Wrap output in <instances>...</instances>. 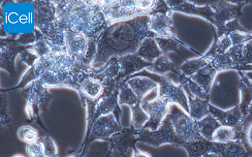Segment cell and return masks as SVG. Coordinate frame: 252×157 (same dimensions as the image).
<instances>
[{
  "label": "cell",
  "mask_w": 252,
  "mask_h": 157,
  "mask_svg": "<svg viewBox=\"0 0 252 157\" xmlns=\"http://www.w3.org/2000/svg\"><path fill=\"white\" fill-rule=\"evenodd\" d=\"M92 66L70 57L64 51H52L50 54L37 58L20 83L25 88L38 80L49 87H68L79 91L80 84L91 76Z\"/></svg>",
  "instance_id": "cell-1"
},
{
  "label": "cell",
  "mask_w": 252,
  "mask_h": 157,
  "mask_svg": "<svg viewBox=\"0 0 252 157\" xmlns=\"http://www.w3.org/2000/svg\"><path fill=\"white\" fill-rule=\"evenodd\" d=\"M148 22L149 16H141L108 25L96 39L97 53L92 68L95 65L101 67L112 57L136 53L146 38L155 37L149 30Z\"/></svg>",
  "instance_id": "cell-2"
},
{
  "label": "cell",
  "mask_w": 252,
  "mask_h": 157,
  "mask_svg": "<svg viewBox=\"0 0 252 157\" xmlns=\"http://www.w3.org/2000/svg\"><path fill=\"white\" fill-rule=\"evenodd\" d=\"M62 29L71 30L97 39L109 25L95 0H67L53 1Z\"/></svg>",
  "instance_id": "cell-3"
},
{
  "label": "cell",
  "mask_w": 252,
  "mask_h": 157,
  "mask_svg": "<svg viewBox=\"0 0 252 157\" xmlns=\"http://www.w3.org/2000/svg\"><path fill=\"white\" fill-rule=\"evenodd\" d=\"M97 4L107 19L108 24L119 21L130 20L141 16H150L157 13H173L163 1L148 0H99Z\"/></svg>",
  "instance_id": "cell-4"
},
{
  "label": "cell",
  "mask_w": 252,
  "mask_h": 157,
  "mask_svg": "<svg viewBox=\"0 0 252 157\" xmlns=\"http://www.w3.org/2000/svg\"><path fill=\"white\" fill-rule=\"evenodd\" d=\"M34 26L53 51L65 50V31L62 29L53 1H34Z\"/></svg>",
  "instance_id": "cell-5"
},
{
  "label": "cell",
  "mask_w": 252,
  "mask_h": 157,
  "mask_svg": "<svg viewBox=\"0 0 252 157\" xmlns=\"http://www.w3.org/2000/svg\"><path fill=\"white\" fill-rule=\"evenodd\" d=\"M121 85L122 84L115 82L114 84H110V85L104 86V91L102 93V95L95 101L89 100L87 98L81 99L87 112L86 134L89 132L95 120L100 116H103V115H109L114 113L116 115V117L119 118L121 110L118 103V94Z\"/></svg>",
  "instance_id": "cell-6"
},
{
  "label": "cell",
  "mask_w": 252,
  "mask_h": 157,
  "mask_svg": "<svg viewBox=\"0 0 252 157\" xmlns=\"http://www.w3.org/2000/svg\"><path fill=\"white\" fill-rule=\"evenodd\" d=\"M167 117L172 122L179 146L204 140L199 132L197 121L180 106L172 104Z\"/></svg>",
  "instance_id": "cell-7"
},
{
  "label": "cell",
  "mask_w": 252,
  "mask_h": 157,
  "mask_svg": "<svg viewBox=\"0 0 252 157\" xmlns=\"http://www.w3.org/2000/svg\"><path fill=\"white\" fill-rule=\"evenodd\" d=\"M123 128L118 121V118L114 113L109 115H103L95 120L91 126L89 132L86 134L85 141H84L82 147L80 149V153L78 156L83 154V151L86 147L95 142V141H108L112 138L114 134L120 132Z\"/></svg>",
  "instance_id": "cell-8"
},
{
  "label": "cell",
  "mask_w": 252,
  "mask_h": 157,
  "mask_svg": "<svg viewBox=\"0 0 252 157\" xmlns=\"http://www.w3.org/2000/svg\"><path fill=\"white\" fill-rule=\"evenodd\" d=\"M141 76L148 77L152 79L158 85V97L163 98L172 104H178L183 110L188 109V99L186 92L183 87L178 84L173 83L169 78L165 76L151 74L148 71H144Z\"/></svg>",
  "instance_id": "cell-9"
},
{
  "label": "cell",
  "mask_w": 252,
  "mask_h": 157,
  "mask_svg": "<svg viewBox=\"0 0 252 157\" xmlns=\"http://www.w3.org/2000/svg\"><path fill=\"white\" fill-rule=\"evenodd\" d=\"M28 97L25 106V113L28 119H34L38 116V114L44 107V104L50 98V92L47 86L38 80L33 81L27 85Z\"/></svg>",
  "instance_id": "cell-10"
},
{
  "label": "cell",
  "mask_w": 252,
  "mask_h": 157,
  "mask_svg": "<svg viewBox=\"0 0 252 157\" xmlns=\"http://www.w3.org/2000/svg\"><path fill=\"white\" fill-rule=\"evenodd\" d=\"M171 106L172 103L158 96L152 101L143 99L141 101V107L149 115V121L145 125L144 129H149L152 131L158 129L166 115L169 114Z\"/></svg>",
  "instance_id": "cell-11"
},
{
  "label": "cell",
  "mask_w": 252,
  "mask_h": 157,
  "mask_svg": "<svg viewBox=\"0 0 252 157\" xmlns=\"http://www.w3.org/2000/svg\"><path fill=\"white\" fill-rule=\"evenodd\" d=\"M90 39L82 33L71 30H65V52L80 62H86V56Z\"/></svg>",
  "instance_id": "cell-12"
},
{
  "label": "cell",
  "mask_w": 252,
  "mask_h": 157,
  "mask_svg": "<svg viewBox=\"0 0 252 157\" xmlns=\"http://www.w3.org/2000/svg\"><path fill=\"white\" fill-rule=\"evenodd\" d=\"M0 65L1 69L6 70L8 74H15V59L22 52L27 49L26 47L18 44L15 38L2 37L0 41Z\"/></svg>",
  "instance_id": "cell-13"
},
{
  "label": "cell",
  "mask_w": 252,
  "mask_h": 157,
  "mask_svg": "<svg viewBox=\"0 0 252 157\" xmlns=\"http://www.w3.org/2000/svg\"><path fill=\"white\" fill-rule=\"evenodd\" d=\"M118 60L121 71L120 78L117 82L120 84L127 81L134 74H138V72H141L142 70H146L152 64L150 62H147L142 59L136 53L118 57Z\"/></svg>",
  "instance_id": "cell-14"
},
{
  "label": "cell",
  "mask_w": 252,
  "mask_h": 157,
  "mask_svg": "<svg viewBox=\"0 0 252 157\" xmlns=\"http://www.w3.org/2000/svg\"><path fill=\"white\" fill-rule=\"evenodd\" d=\"M136 142V130L132 127L123 128L120 132L114 134L112 138L107 141L108 151L113 153L115 151L119 152L122 156L131 151L134 148V143Z\"/></svg>",
  "instance_id": "cell-15"
},
{
  "label": "cell",
  "mask_w": 252,
  "mask_h": 157,
  "mask_svg": "<svg viewBox=\"0 0 252 157\" xmlns=\"http://www.w3.org/2000/svg\"><path fill=\"white\" fill-rule=\"evenodd\" d=\"M171 15L172 13H157L149 16L148 27L155 37L176 38Z\"/></svg>",
  "instance_id": "cell-16"
},
{
  "label": "cell",
  "mask_w": 252,
  "mask_h": 157,
  "mask_svg": "<svg viewBox=\"0 0 252 157\" xmlns=\"http://www.w3.org/2000/svg\"><path fill=\"white\" fill-rule=\"evenodd\" d=\"M120 64L118 57H112L106 64L98 68H92L91 77L101 81L104 86L117 82L120 78Z\"/></svg>",
  "instance_id": "cell-17"
},
{
  "label": "cell",
  "mask_w": 252,
  "mask_h": 157,
  "mask_svg": "<svg viewBox=\"0 0 252 157\" xmlns=\"http://www.w3.org/2000/svg\"><path fill=\"white\" fill-rule=\"evenodd\" d=\"M209 114H211L220 125H226V126H232L235 128L242 121V112H241L240 108L222 111L215 108L212 104H209Z\"/></svg>",
  "instance_id": "cell-18"
},
{
  "label": "cell",
  "mask_w": 252,
  "mask_h": 157,
  "mask_svg": "<svg viewBox=\"0 0 252 157\" xmlns=\"http://www.w3.org/2000/svg\"><path fill=\"white\" fill-rule=\"evenodd\" d=\"M104 91V84L91 76L87 77L80 84L79 88V95L80 99L87 98L89 100L95 101L97 100Z\"/></svg>",
  "instance_id": "cell-19"
},
{
  "label": "cell",
  "mask_w": 252,
  "mask_h": 157,
  "mask_svg": "<svg viewBox=\"0 0 252 157\" xmlns=\"http://www.w3.org/2000/svg\"><path fill=\"white\" fill-rule=\"evenodd\" d=\"M126 83L128 84L129 87L136 94V96H138L140 101H142L144 97L150 91L158 90V85H157V83L154 82L152 79L145 76L131 77L126 81Z\"/></svg>",
  "instance_id": "cell-20"
},
{
  "label": "cell",
  "mask_w": 252,
  "mask_h": 157,
  "mask_svg": "<svg viewBox=\"0 0 252 157\" xmlns=\"http://www.w3.org/2000/svg\"><path fill=\"white\" fill-rule=\"evenodd\" d=\"M136 54L145 61L152 63L155 59L162 55V52L158 44H157L155 37H148L143 41Z\"/></svg>",
  "instance_id": "cell-21"
},
{
  "label": "cell",
  "mask_w": 252,
  "mask_h": 157,
  "mask_svg": "<svg viewBox=\"0 0 252 157\" xmlns=\"http://www.w3.org/2000/svg\"><path fill=\"white\" fill-rule=\"evenodd\" d=\"M186 95L188 99L189 115H190L194 120L198 121L203 119L205 116H207V115H209V100L196 98L188 92H186Z\"/></svg>",
  "instance_id": "cell-22"
},
{
  "label": "cell",
  "mask_w": 252,
  "mask_h": 157,
  "mask_svg": "<svg viewBox=\"0 0 252 157\" xmlns=\"http://www.w3.org/2000/svg\"><path fill=\"white\" fill-rule=\"evenodd\" d=\"M146 71L151 72V74H155V75H160V76H164L165 74H167V72L172 71V72H175L177 76H181L179 70L176 69V66L172 62V60L165 54H162L160 57L155 59L152 62L151 66L147 68Z\"/></svg>",
  "instance_id": "cell-23"
},
{
  "label": "cell",
  "mask_w": 252,
  "mask_h": 157,
  "mask_svg": "<svg viewBox=\"0 0 252 157\" xmlns=\"http://www.w3.org/2000/svg\"><path fill=\"white\" fill-rule=\"evenodd\" d=\"M208 64H209V60L205 56L193 58V59H188L184 61V63L180 66L179 72L182 77L186 79H190Z\"/></svg>",
  "instance_id": "cell-24"
},
{
  "label": "cell",
  "mask_w": 252,
  "mask_h": 157,
  "mask_svg": "<svg viewBox=\"0 0 252 157\" xmlns=\"http://www.w3.org/2000/svg\"><path fill=\"white\" fill-rule=\"evenodd\" d=\"M213 153H216L221 157H243L245 154V148L237 142L227 144H219L214 142Z\"/></svg>",
  "instance_id": "cell-25"
},
{
  "label": "cell",
  "mask_w": 252,
  "mask_h": 157,
  "mask_svg": "<svg viewBox=\"0 0 252 157\" xmlns=\"http://www.w3.org/2000/svg\"><path fill=\"white\" fill-rule=\"evenodd\" d=\"M217 70L211 65L208 64L204 68L199 70L197 74H195L192 78H190L193 82L197 83L199 86H202L207 92L210 93V90H211L212 83L217 75Z\"/></svg>",
  "instance_id": "cell-26"
},
{
  "label": "cell",
  "mask_w": 252,
  "mask_h": 157,
  "mask_svg": "<svg viewBox=\"0 0 252 157\" xmlns=\"http://www.w3.org/2000/svg\"><path fill=\"white\" fill-rule=\"evenodd\" d=\"M197 125L203 139L207 141H212V135L214 131L220 126V123L212 116L211 114H209L203 119L198 120Z\"/></svg>",
  "instance_id": "cell-27"
},
{
  "label": "cell",
  "mask_w": 252,
  "mask_h": 157,
  "mask_svg": "<svg viewBox=\"0 0 252 157\" xmlns=\"http://www.w3.org/2000/svg\"><path fill=\"white\" fill-rule=\"evenodd\" d=\"M233 47L232 39H230L229 35H223L220 36L215 40L214 46L209 50L208 53L204 55L209 61L212 58L219 56V55H223L226 52H228Z\"/></svg>",
  "instance_id": "cell-28"
},
{
  "label": "cell",
  "mask_w": 252,
  "mask_h": 157,
  "mask_svg": "<svg viewBox=\"0 0 252 157\" xmlns=\"http://www.w3.org/2000/svg\"><path fill=\"white\" fill-rule=\"evenodd\" d=\"M237 131L235 127L226 126V125H220V126L214 131L212 135V142L219 144H227L236 142Z\"/></svg>",
  "instance_id": "cell-29"
},
{
  "label": "cell",
  "mask_w": 252,
  "mask_h": 157,
  "mask_svg": "<svg viewBox=\"0 0 252 157\" xmlns=\"http://www.w3.org/2000/svg\"><path fill=\"white\" fill-rule=\"evenodd\" d=\"M140 102L141 101L139 100L138 96H136V94L133 92V90L129 87L127 83L124 82L119 89V94H118L119 106L120 107L128 106L131 108Z\"/></svg>",
  "instance_id": "cell-30"
},
{
  "label": "cell",
  "mask_w": 252,
  "mask_h": 157,
  "mask_svg": "<svg viewBox=\"0 0 252 157\" xmlns=\"http://www.w3.org/2000/svg\"><path fill=\"white\" fill-rule=\"evenodd\" d=\"M131 127L139 131L142 130L147 122L149 121V115L141 107V102L131 107Z\"/></svg>",
  "instance_id": "cell-31"
},
{
  "label": "cell",
  "mask_w": 252,
  "mask_h": 157,
  "mask_svg": "<svg viewBox=\"0 0 252 157\" xmlns=\"http://www.w3.org/2000/svg\"><path fill=\"white\" fill-rule=\"evenodd\" d=\"M17 135L19 140H21L26 144L38 142L40 139L38 130L33 126H31V125H23V126H21L18 129Z\"/></svg>",
  "instance_id": "cell-32"
},
{
  "label": "cell",
  "mask_w": 252,
  "mask_h": 157,
  "mask_svg": "<svg viewBox=\"0 0 252 157\" xmlns=\"http://www.w3.org/2000/svg\"><path fill=\"white\" fill-rule=\"evenodd\" d=\"M37 31V30H36ZM28 50L30 52H32L33 54H35L37 56V58L44 57L48 54H50L52 51L50 45L48 44V41L46 40V38L41 35L38 31H37V40L35 41V44L28 47Z\"/></svg>",
  "instance_id": "cell-33"
},
{
  "label": "cell",
  "mask_w": 252,
  "mask_h": 157,
  "mask_svg": "<svg viewBox=\"0 0 252 157\" xmlns=\"http://www.w3.org/2000/svg\"><path fill=\"white\" fill-rule=\"evenodd\" d=\"M41 145H43L45 157H58V148L55 141L50 135L44 134L39 139Z\"/></svg>",
  "instance_id": "cell-34"
},
{
  "label": "cell",
  "mask_w": 252,
  "mask_h": 157,
  "mask_svg": "<svg viewBox=\"0 0 252 157\" xmlns=\"http://www.w3.org/2000/svg\"><path fill=\"white\" fill-rule=\"evenodd\" d=\"M157 44H158L162 54L167 53V52L171 51H178V46L180 44L183 46H186L182 44L181 41L178 40L177 38H160V37H155ZM187 47V46H186Z\"/></svg>",
  "instance_id": "cell-35"
},
{
  "label": "cell",
  "mask_w": 252,
  "mask_h": 157,
  "mask_svg": "<svg viewBox=\"0 0 252 157\" xmlns=\"http://www.w3.org/2000/svg\"><path fill=\"white\" fill-rule=\"evenodd\" d=\"M14 123L13 117L10 116V113L7 108V100L5 93H1V124L2 126L8 127Z\"/></svg>",
  "instance_id": "cell-36"
},
{
  "label": "cell",
  "mask_w": 252,
  "mask_h": 157,
  "mask_svg": "<svg viewBox=\"0 0 252 157\" xmlns=\"http://www.w3.org/2000/svg\"><path fill=\"white\" fill-rule=\"evenodd\" d=\"M229 37L232 39L233 46H242L249 43V41H252V33L240 32L239 30L230 33Z\"/></svg>",
  "instance_id": "cell-37"
},
{
  "label": "cell",
  "mask_w": 252,
  "mask_h": 157,
  "mask_svg": "<svg viewBox=\"0 0 252 157\" xmlns=\"http://www.w3.org/2000/svg\"><path fill=\"white\" fill-rule=\"evenodd\" d=\"M25 151L28 155V157H45V152L43 145H41L40 141L35 142V143H31V144H26Z\"/></svg>",
  "instance_id": "cell-38"
},
{
  "label": "cell",
  "mask_w": 252,
  "mask_h": 157,
  "mask_svg": "<svg viewBox=\"0 0 252 157\" xmlns=\"http://www.w3.org/2000/svg\"><path fill=\"white\" fill-rule=\"evenodd\" d=\"M15 40L18 44L28 48L30 46L34 45L35 41L37 40V31H34V32H30V33L20 34L15 38Z\"/></svg>",
  "instance_id": "cell-39"
},
{
  "label": "cell",
  "mask_w": 252,
  "mask_h": 157,
  "mask_svg": "<svg viewBox=\"0 0 252 157\" xmlns=\"http://www.w3.org/2000/svg\"><path fill=\"white\" fill-rule=\"evenodd\" d=\"M19 56H20L21 61H22L23 63H25L29 68H31V67H32V66L34 65L35 61H36V59H37V56H36L35 54H33L32 52H30V51L28 50V48L25 49Z\"/></svg>",
  "instance_id": "cell-40"
},
{
  "label": "cell",
  "mask_w": 252,
  "mask_h": 157,
  "mask_svg": "<svg viewBox=\"0 0 252 157\" xmlns=\"http://www.w3.org/2000/svg\"><path fill=\"white\" fill-rule=\"evenodd\" d=\"M131 157H151V155L147 152L140 151L139 149H136L135 147L131 151Z\"/></svg>",
  "instance_id": "cell-41"
},
{
  "label": "cell",
  "mask_w": 252,
  "mask_h": 157,
  "mask_svg": "<svg viewBox=\"0 0 252 157\" xmlns=\"http://www.w3.org/2000/svg\"><path fill=\"white\" fill-rule=\"evenodd\" d=\"M246 140L250 147L252 148V122L249 124V126L246 130Z\"/></svg>",
  "instance_id": "cell-42"
},
{
  "label": "cell",
  "mask_w": 252,
  "mask_h": 157,
  "mask_svg": "<svg viewBox=\"0 0 252 157\" xmlns=\"http://www.w3.org/2000/svg\"><path fill=\"white\" fill-rule=\"evenodd\" d=\"M203 157H221V156L216 154V153H207V154H205Z\"/></svg>",
  "instance_id": "cell-43"
},
{
  "label": "cell",
  "mask_w": 252,
  "mask_h": 157,
  "mask_svg": "<svg viewBox=\"0 0 252 157\" xmlns=\"http://www.w3.org/2000/svg\"><path fill=\"white\" fill-rule=\"evenodd\" d=\"M245 76H246V78H248L250 81H252V72H246Z\"/></svg>",
  "instance_id": "cell-44"
},
{
  "label": "cell",
  "mask_w": 252,
  "mask_h": 157,
  "mask_svg": "<svg viewBox=\"0 0 252 157\" xmlns=\"http://www.w3.org/2000/svg\"><path fill=\"white\" fill-rule=\"evenodd\" d=\"M12 157H26V156L23 155V154H15V155H13Z\"/></svg>",
  "instance_id": "cell-45"
},
{
  "label": "cell",
  "mask_w": 252,
  "mask_h": 157,
  "mask_svg": "<svg viewBox=\"0 0 252 157\" xmlns=\"http://www.w3.org/2000/svg\"><path fill=\"white\" fill-rule=\"evenodd\" d=\"M68 157H80V156H78V155H71V156H68Z\"/></svg>",
  "instance_id": "cell-46"
},
{
  "label": "cell",
  "mask_w": 252,
  "mask_h": 157,
  "mask_svg": "<svg viewBox=\"0 0 252 157\" xmlns=\"http://www.w3.org/2000/svg\"><path fill=\"white\" fill-rule=\"evenodd\" d=\"M123 157H127V154H125Z\"/></svg>",
  "instance_id": "cell-47"
}]
</instances>
